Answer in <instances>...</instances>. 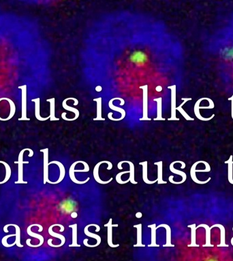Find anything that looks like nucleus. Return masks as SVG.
<instances>
[{"instance_id": "1", "label": "nucleus", "mask_w": 233, "mask_h": 261, "mask_svg": "<svg viewBox=\"0 0 233 261\" xmlns=\"http://www.w3.org/2000/svg\"><path fill=\"white\" fill-rule=\"evenodd\" d=\"M130 60L136 65H143L147 62L148 57L143 51H135L130 55Z\"/></svg>"}, {"instance_id": "2", "label": "nucleus", "mask_w": 233, "mask_h": 261, "mask_svg": "<svg viewBox=\"0 0 233 261\" xmlns=\"http://www.w3.org/2000/svg\"><path fill=\"white\" fill-rule=\"evenodd\" d=\"M104 227H107V239L108 246H111V248L118 247L119 246V244L115 245L112 243V227H117L118 224H112V219L111 218L107 224H104Z\"/></svg>"}, {"instance_id": "3", "label": "nucleus", "mask_w": 233, "mask_h": 261, "mask_svg": "<svg viewBox=\"0 0 233 261\" xmlns=\"http://www.w3.org/2000/svg\"><path fill=\"white\" fill-rule=\"evenodd\" d=\"M178 163V161H175V162H173V163H172L171 164V165H170V170H171V172H172L173 173V174H177V175H181L182 177V181H181V182H175V181H173V178H172V177H170L169 178H168V180H169V181L172 183V184H182V183H183L185 181H186V178H187V175H186V174H185L184 172H183V171H179V170H176V169H175L174 167H173V165L175 164V163Z\"/></svg>"}, {"instance_id": "4", "label": "nucleus", "mask_w": 233, "mask_h": 261, "mask_svg": "<svg viewBox=\"0 0 233 261\" xmlns=\"http://www.w3.org/2000/svg\"><path fill=\"white\" fill-rule=\"evenodd\" d=\"M102 163H106V160H104V161H101L98 163L94 167V179L95 180V181L98 182L100 184H106L110 183L111 182H112V178H111L110 180H108V181H103L102 180L100 179V178L99 177V167L101 165Z\"/></svg>"}, {"instance_id": "5", "label": "nucleus", "mask_w": 233, "mask_h": 261, "mask_svg": "<svg viewBox=\"0 0 233 261\" xmlns=\"http://www.w3.org/2000/svg\"><path fill=\"white\" fill-rule=\"evenodd\" d=\"M80 162H81V161H76V162L72 164V165H71V167H70V171H69L70 178V179H71L72 181L73 182H74L75 184H84L85 183H86L87 182L89 181V178H87V180H85V181L81 182V181H79V180H78L77 179H76V178H75V175H74V172H75L74 167H75V166H76V164H77V163H79Z\"/></svg>"}, {"instance_id": "6", "label": "nucleus", "mask_w": 233, "mask_h": 261, "mask_svg": "<svg viewBox=\"0 0 233 261\" xmlns=\"http://www.w3.org/2000/svg\"><path fill=\"white\" fill-rule=\"evenodd\" d=\"M140 165H143V181L145 182L147 184H155V182H158V180L156 179L154 181H151L148 179V176H147V161H144V162H142V163H139Z\"/></svg>"}, {"instance_id": "7", "label": "nucleus", "mask_w": 233, "mask_h": 261, "mask_svg": "<svg viewBox=\"0 0 233 261\" xmlns=\"http://www.w3.org/2000/svg\"><path fill=\"white\" fill-rule=\"evenodd\" d=\"M200 161H198L195 163L194 164H193V166L191 168V170H190V175H191V178L193 180V181L194 182L197 183L198 184H207V182H209L210 181L211 178H209L207 180H205V181H200V180H198V178H196V167L197 166V164L200 163Z\"/></svg>"}, {"instance_id": "8", "label": "nucleus", "mask_w": 233, "mask_h": 261, "mask_svg": "<svg viewBox=\"0 0 233 261\" xmlns=\"http://www.w3.org/2000/svg\"><path fill=\"white\" fill-rule=\"evenodd\" d=\"M51 163H55V164H57V165L59 167L60 176H59V180H57V182H50L49 180V181H48V182L51 184H58L59 182H61L62 181V180H63L64 177H65L66 170H65V168H64V167H63V164L62 163H60V162H58V161H53V162H51L49 164H51Z\"/></svg>"}, {"instance_id": "9", "label": "nucleus", "mask_w": 233, "mask_h": 261, "mask_svg": "<svg viewBox=\"0 0 233 261\" xmlns=\"http://www.w3.org/2000/svg\"><path fill=\"white\" fill-rule=\"evenodd\" d=\"M45 151V155H44V180L45 182L44 183L46 184V182L49 181V179H48V167H49V163H48V149L43 150Z\"/></svg>"}, {"instance_id": "10", "label": "nucleus", "mask_w": 233, "mask_h": 261, "mask_svg": "<svg viewBox=\"0 0 233 261\" xmlns=\"http://www.w3.org/2000/svg\"><path fill=\"white\" fill-rule=\"evenodd\" d=\"M90 227H91V224H89V225H87V227H85V229H84V232H85V234L87 236L89 237V238H94L95 239L97 240V243H96V244L95 245V246L96 247V246H99V245L100 244V243H101V238H100V237L99 235H98L94 234V233H93V232H91L89 231V228Z\"/></svg>"}, {"instance_id": "11", "label": "nucleus", "mask_w": 233, "mask_h": 261, "mask_svg": "<svg viewBox=\"0 0 233 261\" xmlns=\"http://www.w3.org/2000/svg\"><path fill=\"white\" fill-rule=\"evenodd\" d=\"M70 228H72V244L70 247H80V245L77 243V224H74L73 225H70Z\"/></svg>"}, {"instance_id": "12", "label": "nucleus", "mask_w": 233, "mask_h": 261, "mask_svg": "<svg viewBox=\"0 0 233 261\" xmlns=\"http://www.w3.org/2000/svg\"><path fill=\"white\" fill-rule=\"evenodd\" d=\"M134 228L137 229V244L134 245V247H144V245L142 244V224H136Z\"/></svg>"}, {"instance_id": "13", "label": "nucleus", "mask_w": 233, "mask_h": 261, "mask_svg": "<svg viewBox=\"0 0 233 261\" xmlns=\"http://www.w3.org/2000/svg\"><path fill=\"white\" fill-rule=\"evenodd\" d=\"M160 227H164L166 228V244L164 245V246H174L173 245L171 244V227L168 226V224H160V225H159L157 228H160Z\"/></svg>"}, {"instance_id": "14", "label": "nucleus", "mask_w": 233, "mask_h": 261, "mask_svg": "<svg viewBox=\"0 0 233 261\" xmlns=\"http://www.w3.org/2000/svg\"><path fill=\"white\" fill-rule=\"evenodd\" d=\"M154 164L158 166V182L159 184H166V181H164L163 177H162V161L155 163Z\"/></svg>"}, {"instance_id": "15", "label": "nucleus", "mask_w": 233, "mask_h": 261, "mask_svg": "<svg viewBox=\"0 0 233 261\" xmlns=\"http://www.w3.org/2000/svg\"><path fill=\"white\" fill-rule=\"evenodd\" d=\"M149 228H151V245H149V247H153V246H159L158 245H157L155 243V239H156V229H157V228H156V224H151V225H149L148 226Z\"/></svg>"}, {"instance_id": "16", "label": "nucleus", "mask_w": 233, "mask_h": 261, "mask_svg": "<svg viewBox=\"0 0 233 261\" xmlns=\"http://www.w3.org/2000/svg\"><path fill=\"white\" fill-rule=\"evenodd\" d=\"M55 226H58V227H61L62 229L64 231V227L62 225V224H54V225H52L50 228H49V233H50V235H52V236H53V237H55V238H59V239H62V243L63 244L64 243H65V238H64V237L62 235H61V234H57V233H55V232H54L53 231V227H55Z\"/></svg>"}, {"instance_id": "17", "label": "nucleus", "mask_w": 233, "mask_h": 261, "mask_svg": "<svg viewBox=\"0 0 233 261\" xmlns=\"http://www.w3.org/2000/svg\"><path fill=\"white\" fill-rule=\"evenodd\" d=\"M124 163H127L130 164V177L129 179L130 182H131L132 184H137L138 182L135 181L134 180V164L130 161H127V160H124Z\"/></svg>"}, {"instance_id": "18", "label": "nucleus", "mask_w": 233, "mask_h": 261, "mask_svg": "<svg viewBox=\"0 0 233 261\" xmlns=\"http://www.w3.org/2000/svg\"><path fill=\"white\" fill-rule=\"evenodd\" d=\"M232 156H230V158L228 161L225 162V163L228 164V180L230 183L233 184V179H232Z\"/></svg>"}, {"instance_id": "19", "label": "nucleus", "mask_w": 233, "mask_h": 261, "mask_svg": "<svg viewBox=\"0 0 233 261\" xmlns=\"http://www.w3.org/2000/svg\"><path fill=\"white\" fill-rule=\"evenodd\" d=\"M125 174H130V171H123V172H121V173H119V174L116 175V182H118L120 184H127V182H130L129 179L126 180V181H123V180H122V175Z\"/></svg>"}, {"instance_id": "20", "label": "nucleus", "mask_w": 233, "mask_h": 261, "mask_svg": "<svg viewBox=\"0 0 233 261\" xmlns=\"http://www.w3.org/2000/svg\"><path fill=\"white\" fill-rule=\"evenodd\" d=\"M188 227H190L192 228V244L190 245L191 246H196V242H195V239H196V224H192V225H189Z\"/></svg>"}, {"instance_id": "21", "label": "nucleus", "mask_w": 233, "mask_h": 261, "mask_svg": "<svg viewBox=\"0 0 233 261\" xmlns=\"http://www.w3.org/2000/svg\"><path fill=\"white\" fill-rule=\"evenodd\" d=\"M198 227H204L205 228V229L207 232V246H213V245L210 244V231H211V228L209 227L206 224H200L199 225L197 228Z\"/></svg>"}, {"instance_id": "22", "label": "nucleus", "mask_w": 233, "mask_h": 261, "mask_svg": "<svg viewBox=\"0 0 233 261\" xmlns=\"http://www.w3.org/2000/svg\"><path fill=\"white\" fill-rule=\"evenodd\" d=\"M214 227H218L221 229V232H222V242L224 243V245H226L224 243V241H225V228H224V227L222 225H221V224H215V225L211 227L210 228L211 229V228H214Z\"/></svg>"}, {"instance_id": "23", "label": "nucleus", "mask_w": 233, "mask_h": 261, "mask_svg": "<svg viewBox=\"0 0 233 261\" xmlns=\"http://www.w3.org/2000/svg\"><path fill=\"white\" fill-rule=\"evenodd\" d=\"M13 226L14 227H15L16 228H17V234H16V235H17V240H16V242H15V243H16V244H17V246H19V247H21L22 246L21 245H20V243H19V233H20V230H19V227L18 226H17V225H14V224H13Z\"/></svg>"}, {"instance_id": "24", "label": "nucleus", "mask_w": 233, "mask_h": 261, "mask_svg": "<svg viewBox=\"0 0 233 261\" xmlns=\"http://www.w3.org/2000/svg\"><path fill=\"white\" fill-rule=\"evenodd\" d=\"M106 164H108L107 170H112V164L111 162H109V161H106Z\"/></svg>"}, {"instance_id": "25", "label": "nucleus", "mask_w": 233, "mask_h": 261, "mask_svg": "<svg viewBox=\"0 0 233 261\" xmlns=\"http://www.w3.org/2000/svg\"><path fill=\"white\" fill-rule=\"evenodd\" d=\"M142 216H143V214H142L141 212H138V213H136V217L137 218H142Z\"/></svg>"}, {"instance_id": "26", "label": "nucleus", "mask_w": 233, "mask_h": 261, "mask_svg": "<svg viewBox=\"0 0 233 261\" xmlns=\"http://www.w3.org/2000/svg\"><path fill=\"white\" fill-rule=\"evenodd\" d=\"M9 226H10V224H8V225H7V226L6 227H6H9ZM4 231H5V232H8V231L6 230V228H4Z\"/></svg>"}, {"instance_id": "27", "label": "nucleus", "mask_w": 233, "mask_h": 261, "mask_svg": "<svg viewBox=\"0 0 233 261\" xmlns=\"http://www.w3.org/2000/svg\"><path fill=\"white\" fill-rule=\"evenodd\" d=\"M231 243L232 244V246H233V238L232 239V240H231Z\"/></svg>"}]
</instances>
